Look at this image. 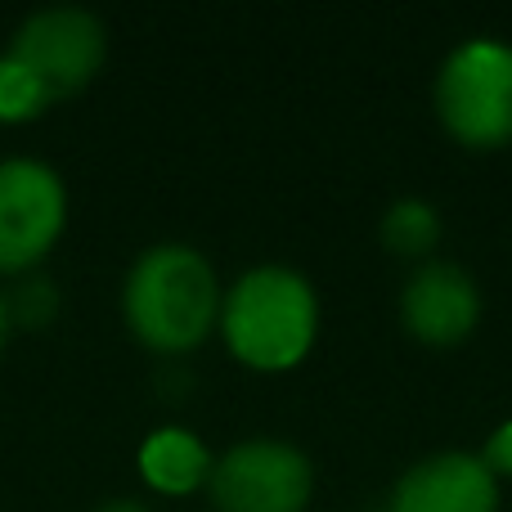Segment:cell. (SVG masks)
I'll list each match as a JSON object with an SVG mask.
<instances>
[{
    "mask_svg": "<svg viewBox=\"0 0 512 512\" xmlns=\"http://www.w3.org/2000/svg\"><path fill=\"white\" fill-rule=\"evenodd\" d=\"M9 333H14V324H9V306H5V292H0V351H5Z\"/></svg>",
    "mask_w": 512,
    "mask_h": 512,
    "instance_id": "15",
    "label": "cell"
},
{
    "mask_svg": "<svg viewBox=\"0 0 512 512\" xmlns=\"http://www.w3.org/2000/svg\"><path fill=\"white\" fill-rule=\"evenodd\" d=\"M216 328L230 355L248 369H297L319 337V292L310 274L288 261L248 265L225 288Z\"/></svg>",
    "mask_w": 512,
    "mask_h": 512,
    "instance_id": "2",
    "label": "cell"
},
{
    "mask_svg": "<svg viewBox=\"0 0 512 512\" xmlns=\"http://www.w3.org/2000/svg\"><path fill=\"white\" fill-rule=\"evenodd\" d=\"M481 459H486V468L495 472V477H512V418H504V423L486 436Z\"/></svg>",
    "mask_w": 512,
    "mask_h": 512,
    "instance_id": "13",
    "label": "cell"
},
{
    "mask_svg": "<svg viewBox=\"0 0 512 512\" xmlns=\"http://www.w3.org/2000/svg\"><path fill=\"white\" fill-rule=\"evenodd\" d=\"M221 274L194 243L162 239L131 261L122 279V319L149 351L185 355L221 319Z\"/></svg>",
    "mask_w": 512,
    "mask_h": 512,
    "instance_id": "1",
    "label": "cell"
},
{
    "mask_svg": "<svg viewBox=\"0 0 512 512\" xmlns=\"http://www.w3.org/2000/svg\"><path fill=\"white\" fill-rule=\"evenodd\" d=\"M378 512H499V477L477 450H432L400 472Z\"/></svg>",
    "mask_w": 512,
    "mask_h": 512,
    "instance_id": "8",
    "label": "cell"
},
{
    "mask_svg": "<svg viewBox=\"0 0 512 512\" xmlns=\"http://www.w3.org/2000/svg\"><path fill=\"white\" fill-rule=\"evenodd\" d=\"M68 230V185L41 158H0V274L41 270Z\"/></svg>",
    "mask_w": 512,
    "mask_h": 512,
    "instance_id": "5",
    "label": "cell"
},
{
    "mask_svg": "<svg viewBox=\"0 0 512 512\" xmlns=\"http://www.w3.org/2000/svg\"><path fill=\"white\" fill-rule=\"evenodd\" d=\"M481 319V283L454 256H427L400 283V324L427 346H454Z\"/></svg>",
    "mask_w": 512,
    "mask_h": 512,
    "instance_id": "7",
    "label": "cell"
},
{
    "mask_svg": "<svg viewBox=\"0 0 512 512\" xmlns=\"http://www.w3.org/2000/svg\"><path fill=\"white\" fill-rule=\"evenodd\" d=\"M50 104L54 95L45 90V81L9 50L0 54V126H23L32 117H41Z\"/></svg>",
    "mask_w": 512,
    "mask_h": 512,
    "instance_id": "11",
    "label": "cell"
},
{
    "mask_svg": "<svg viewBox=\"0 0 512 512\" xmlns=\"http://www.w3.org/2000/svg\"><path fill=\"white\" fill-rule=\"evenodd\" d=\"M5 306H9V324L14 328H45L59 315V283L41 270L18 274L5 292Z\"/></svg>",
    "mask_w": 512,
    "mask_h": 512,
    "instance_id": "12",
    "label": "cell"
},
{
    "mask_svg": "<svg viewBox=\"0 0 512 512\" xmlns=\"http://www.w3.org/2000/svg\"><path fill=\"white\" fill-rule=\"evenodd\" d=\"M9 54L45 81L54 99H68L99 77L108 59V27L95 9L50 5L27 14L9 36Z\"/></svg>",
    "mask_w": 512,
    "mask_h": 512,
    "instance_id": "6",
    "label": "cell"
},
{
    "mask_svg": "<svg viewBox=\"0 0 512 512\" xmlns=\"http://www.w3.org/2000/svg\"><path fill=\"white\" fill-rule=\"evenodd\" d=\"M90 512H153L144 499H135V495H117V499H104V504H95Z\"/></svg>",
    "mask_w": 512,
    "mask_h": 512,
    "instance_id": "14",
    "label": "cell"
},
{
    "mask_svg": "<svg viewBox=\"0 0 512 512\" xmlns=\"http://www.w3.org/2000/svg\"><path fill=\"white\" fill-rule=\"evenodd\" d=\"M432 104L441 126L468 149H499L512 140V41L463 36L436 63Z\"/></svg>",
    "mask_w": 512,
    "mask_h": 512,
    "instance_id": "3",
    "label": "cell"
},
{
    "mask_svg": "<svg viewBox=\"0 0 512 512\" xmlns=\"http://www.w3.org/2000/svg\"><path fill=\"white\" fill-rule=\"evenodd\" d=\"M212 463L216 454L185 423H162L140 441V477L158 495H194L198 486H207Z\"/></svg>",
    "mask_w": 512,
    "mask_h": 512,
    "instance_id": "9",
    "label": "cell"
},
{
    "mask_svg": "<svg viewBox=\"0 0 512 512\" xmlns=\"http://www.w3.org/2000/svg\"><path fill=\"white\" fill-rule=\"evenodd\" d=\"M207 495L216 512H306L315 463L288 436H243L216 454Z\"/></svg>",
    "mask_w": 512,
    "mask_h": 512,
    "instance_id": "4",
    "label": "cell"
},
{
    "mask_svg": "<svg viewBox=\"0 0 512 512\" xmlns=\"http://www.w3.org/2000/svg\"><path fill=\"white\" fill-rule=\"evenodd\" d=\"M378 239L391 256H405V261H427L436 256L445 239V221L441 207L423 194H400L387 203V212L378 216Z\"/></svg>",
    "mask_w": 512,
    "mask_h": 512,
    "instance_id": "10",
    "label": "cell"
}]
</instances>
